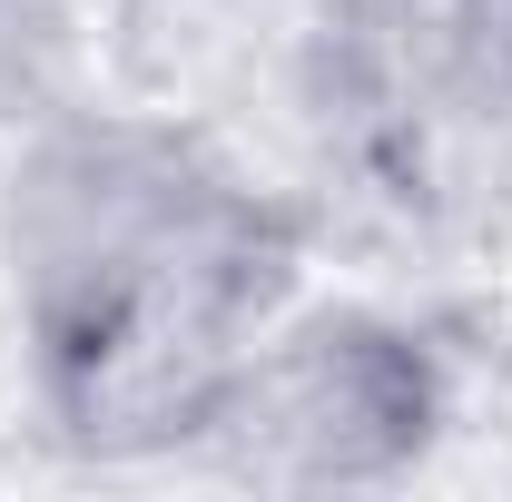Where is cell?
I'll return each instance as SVG.
<instances>
[{
  "instance_id": "1",
  "label": "cell",
  "mask_w": 512,
  "mask_h": 502,
  "mask_svg": "<svg viewBox=\"0 0 512 502\" xmlns=\"http://www.w3.org/2000/svg\"><path fill=\"white\" fill-rule=\"evenodd\" d=\"M286 266V207L178 119L69 99L10 138L0 286L79 443H188L227 355L286 306Z\"/></svg>"
},
{
  "instance_id": "2",
  "label": "cell",
  "mask_w": 512,
  "mask_h": 502,
  "mask_svg": "<svg viewBox=\"0 0 512 502\" xmlns=\"http://www.w3.org/2000/svg\"><path fill=\"white\" fill-rule=\"evenodd\" d=\"M453 414L444 355L375 306H276L197 404V453L266 493H355L414 473Z\"/></svg>"
},
{
  "instance_id": "3",
  "label": "cell",
  "mask_w": 512,
  "mask_h": 502,
  "mask_svg": "<svg viewBox=\"0 0 512 502\" xmlns=\"http://www.w3.org/2000/svg\"><path fill=\"white\" fill-rule=\"evenodd\" d=\"M79 89V40H69L60 0H0V148L20 128H40L50 109H69Z\"/></svg>"
}]
</instances>
